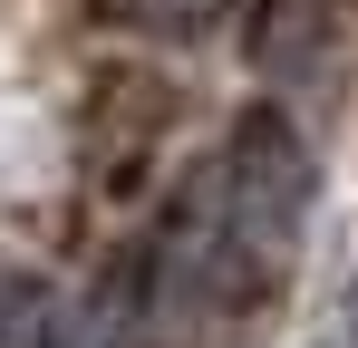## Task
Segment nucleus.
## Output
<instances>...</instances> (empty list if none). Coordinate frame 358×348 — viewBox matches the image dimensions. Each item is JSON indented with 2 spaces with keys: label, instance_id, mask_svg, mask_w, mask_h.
Listing matches in <instances>:
<instances>
[{
  "label": "nucleus",
  "instance_id": "f257e3e1",
  "mask_svg": "<svg viewBox=\"0 0 358 348\" xmlns=\"http://www.w3.org/2000/svg\"><path fill=\"white\" fill-rule=\"evenodd\" d=\"M349 319H358V290H349Z\"/></svg>",
  "mask_w": 358,
  "mask_h": 348
}]
</instances>
